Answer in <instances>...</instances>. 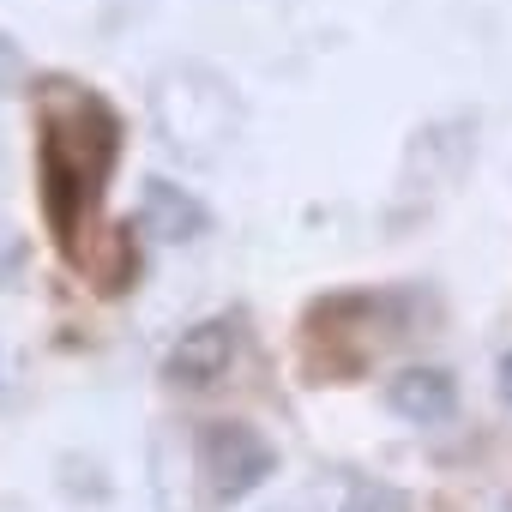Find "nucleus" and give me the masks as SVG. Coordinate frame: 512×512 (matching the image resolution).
I'll list each match as a JSON object with an SVG mask.
<instances>
[{
  "instance_id": "1",
  "label": "nucleus",
  "mask_w": 512,
  "mask_h": 512,
  "mask_svg": "<svg viewBox=\"0 0 512 512\" xmlns=\"http://www.w3.org/2000/svg\"><path fill=\"white\" fill-rule=\"evenodd\" d=\"M121 163V115L97 85L79 79H43L37 85V199L55 247L79 266L109 175Z\"/></svg>"
},
{
  "instance_id": "2",
  "label": "nucleus",
  "mask_w": 512,
  "mask_h": 512,
  "mask_svg": "<svg viewBox=\"0 0 512 512\" xmlns=\"http://www.w3.org/2000/svg\"><path fill=\"white\" fill-rule=\"evenodd\" d=\"M151 127H157L163 151H175L187 163H211L241 127V97L217 67L175 61L151 79Z\"/></svg>"
},
{
  "instance_id": "3",
  "label": "nucleus",
  "mask_w": 512,
  "mask_h": 512,
  "mask_svg": "<svg viewBox=\"0 0 512 512\" xmlns=\"http://www.w3.org/2000/svg\"><path fill=\"white\" fill-rule=\"evenodd\" d=\"M193 476L205 482L211 506H241L278 476V446L247 422H205L193 434Z\"/></svg>"
},
{
  "instance_id": "4",
  "label": "nucleus",
  "mask_w": 512,
  "mask_h": 512,
  "mask_svg": "<svg viewBox=\"0 0 512 512\" xmlns=\"http://www.w3.org/2000/svg\"><path fill=\"white\" fill-rule=\"evenodd\" d=\"M235 356H241V320L211 314V320L187 326V332L169 344V356H163V380L181 386V392H205V386H217V380L235 368Z\"/></svg>"
},
{
  "instance_id": "5",
  "label": "nucleus",
  "mask_w": 512,
  "mask_h": 512,
  "mask_svg": "<svg viewBox=\"0 0 512 512\" xmlns=\"http://www.w3.org/2000/svg\"><path fill=\"white\" fill-rule=\"evenodd\" d=\"M139 229L157 235V241H199V235L211 229V211H205V199L187 193L181 181L151 175V181L139 187Z\"/></svg>"
},
{
  "instance_id": "6",
  "label": "nucleus",
  "mask_w": 512,
  "mask_h": 512,
  "mask_svg": "<svg viewBox=\"0 0 512 512\" xmlns=\"http://www.w3.org/2000/svg\"><path fill=\"white\" fill-rule=\"evenodd\" d=\"M386 410L410 428H434L458 410V380L446 368H398L386 380Z\"/></svg>"
},
{
  "instance_id": "7",
  "label": "nucleus",
  "mask_w": 512,
  "mask_h": 512,
  "mask_svg": "<svg viewBox=\"0 0 512 512\" xmlns=\"http://www.w3.org/2000/svg\"><path fill=\"white\" fill-rule=\"evenodd\" d=\"M338 512H416L392 482H356L350 494H344V506Z\"/></svg>"
},
{
  "instance_id": "8",
  "label": "nucleus",
  "mask_w": 512,
  "mask_h": 512,
  "mask_svg": "<svg viewBox=\"0 0 512 512\" xmlns=\"http://www.w3.org/2000/svg\"><path fill=\"white\" fill-rule=\"evenodd\" d=\"M19 85H25V49H19L7 31H0V97L19 91Z\"/></svg>"
},
{
  "instance_id": "9",
  "label": "nucleus",
  "mask_w": 512,
  "mask_h": 512,
  "mask_svg": "<svg viewBox=\"0 0 512 512\" xmlns=\"http://www.w3.org/2000/svg\"><path fill=\"white\" fill-rule=\"evenodd\" d=\"M19 260H25V235H19L13 223H0V278L19 272Z\"/></svg>"
},
{
  "instance_id": "10",
  "label": "nucleus",
  "mask_w": 512,
  "mask_h": 512,
  "mask_svg": "<svg viewBox=\"0 0 512 512\" xmlns=\"http://www.w3.org/2000/svg\"><path fill=\"white\" fill-rule=\"evenodd\" d=\"M500 398H506V404H512V350H506V356H500Z\"/></svg>"
},
{
  "instance_id": "11",
  "label": "nucleus",
  "mask_w": 512,
  "mask_h": 512,
  "mask_svg": "<svg viewBox=\"0 0 512 512\" xmlns=\"http://www.w3.org/2000/svg\"><path fill=\"white\" fill-rule=\"evenodd\" d=\"M272 512H320L314 500H284V506H272Z\"/></svg>"
}]
</instances>
